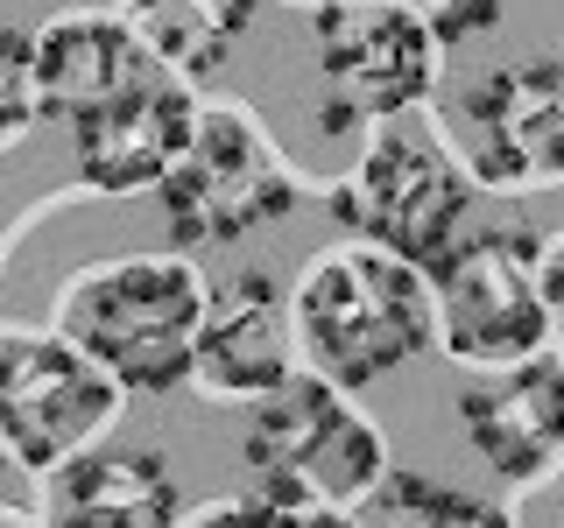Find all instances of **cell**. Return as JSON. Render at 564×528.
<instances>
[{"mask_svg": "<svg viewBox=\"0 0 564 528\" xmlns=\"http://www.w3.org/2000/svg\"><path fill=\"white\" fill-rule=\"evenodd\" d=\"M43 528H184V493L163 451L93 444L43 472Z\"/></svg>", "mask_w": 564, "mask_h": 528, "instance_id": "14", "label": "cell"}, {"mask_svg": "<svg viewBox=\"0 0 564 528\" xmlns=\"http://www.w3.org/2000/svg\"><path fill=\"white\" fill-rule=\"evenodd\" d=\"M191 128H198V92L176 70H155L128 99L70 128V169L99 198H141V190H163L176 155L191 148Z\"/></svg>", "mask_w": 564, "mask_h": 528, "instance_id": "10", "label": "cell"}, {"mask_svg": "<svg viewBox=\"0 0 564 528\" xmlns=\"http://www.w3.org/2000/svg\"><path fill=\"white\" fill-rule=\"evenodd\" d=\"M466 205H473V176L452 163V148H437L431 134L402 128V120L367 134L360 169L332 190V219L352 240L381 246L395 261H416V268H431L458 240Z\"/></svg>", "mask_w": 564, "mask_h": 528, "instance_id": "6", "label": "cell"}, {"mask_svg": "<svg viewBox=\"0 0 564 528\" xmlns=\"http://www.w3.org/2000/svg\"><path fill=\"white\" fill-rule=\"evenodd\" d=\"M163 226L170 246H234L261 226L290 219L304 205L290 163L275 155V141L254 128V113L240 106H198L191 148L176 155V169L163 176Z\"/></svg>", "mask_w": 564, "mask_h": 528, "instance_id": "5", "label": "cell"}, {"mask_svg": "<svg viewBox=\"0 0 564 528\" xmlns=\"http://www.w3.org/2000/svg\"><path fill=\"white\" fill-rule=\"evenodd\" d=\"M43 106H35V29L0 22V155H14L35 134Z\"/></svg>", "mask_w": 564, "mask_h": 528, "instance_id": "17", "label": "cell"}, {"mask_svg": "<svg viewBox=\"0 0 564 528\" xmlns=\"http://www.w3.org/2000/svg\"><path fill=\"white\" fill-rule=\"evenodd\" d=\"M458 430L501 480H543L564 458V360H522L458 387Z\"/></svg>", "mask_w": 564, "mask_h": 528, "instance_id": "13", "label": "cell"}, {"mask_svg": "<svg viewBox=\"0 0 564 528\" xmlns=\"http://www.w3.org/2000/svg\"><path fill=\"white\" fill-rule=\"evenodd\" d=\"M155 70L163 64L128 29V14H113V8H64L50 22H35V106H43V120L78 128L99 106L149 85Z\"/></svg>", "mask_w": 564, "mask_h": 528, "instance_id": "12", "label": "cell"}, {"mask_svg": "<svg viewBox=\"0 0 564 528\" xmlns=\"http://www.w3.org/2000/svg\"><path fill=\"white\" fill-rule=\"evenodd\" d=\"M212 282L191 254H120L64 282L57 339L106 366L128 395H170L191 381Z\"/></svg>", "mask_w": 564, "mask_h": 528, "instance_id": "2", "label": "cell"}, {"mask_svg": "<svg viewBox=\"0 0 564 528\" xmlns=\"http://www.w3.org/2000/svg\"><path fill=\"white\" fill-rule=\"evenodd\" d=\"M0 528H43V521H29L22 507H0Z\"/></svg>", "mask_w": 564, "mask_h": 528, "instance_id": "22", "label": "cell"}, {"mask_svg": "<svg viewBox=\"0 0 564 528\" xmlns=\"http://www.w3.org/2000/svg\"><path fill=\"white\" fill-rule=\"evenodd\" d=\"M240 458L269 501L332 507V515L360 507L395 472L381 430L360 416V402L317 374H296L269 402H254V416L240 430Z\"/></svg>", "mask_w": 564, "mask_h": 528, "instance_id": "3", "label": "cell"}, {"mask_svg": "<svg viewBox=\"0 0 564 528\" xmlns=\"http://www.w3.org/2000/svg\"><path fill=\"white\" fill-rule=\"evenodd\" d=\"M254 8L261 0H128L120 14L149 43V57L191 85L234 57V43L254 29Z\"/></svg>", "mask_w": 564, "mask_h": 528, "instance_id": "15", "label": "cell"}, {"mask_svg": "<svg viewBox=\"0 0 564 528\" xmlns=\"http://www.w3.org/2000/svg\"><path fill=\"white\" fill-rule=\"evenodd\" d=\"M290 324H296V352L311 360V374L360 395V387L388 381L395 366H416L437 345L431 275L416 261H395L360 240L332 246L296 275Z\"/></svg>", "mask_w": 564, "mask_h": 528, "instance_id": "1", "label": "cell"}, {"mask_svg": "<svg viewBox=\"0 0 564 528\" xmlns=\"http://www.w3.org/2000/svg\"><path fill=\"white\" fill-rule=\"evenodd\" d=\"M0 507H22V465H14L8 444H0Z\"/></svg>", "mask_w": 564, "mask_h": 528, "instance_id": "21", "label": "cell"}, {"mask_svg": "<svg viewBox=\"0 0 564 528\" xmlns=\"http://www.w3.org/2000/svg\"><path fill=\"white\" fill-rule=\"evenodd\" d=\"M184 528H360V521L332 515V507H290V501H269V493H240V501L198 507Z\"/></svg>", "mask_w": 564, "mask_h": 528, "instance_id": "18", "label": "cell"}, {"mask_svg": "<svg viewBox=\"0 0 564 528\" xmlns=\"http://www.w3.org/2000/svg\"><path fill=\"white\" fill-rule=\"evenodd\" d=\"M120 387L70 339H0V444L22 472H50L64 458L93 451L120 422Z\"/></svg>", "mask_w": 564, "mask_h": 528, "instance_id": "8", "label": "cell"}, {"mask_svg": "<svg viewBox=\"0 0 564 528\" xmlns=\"http://www.w3.org/2000/svg\"><path fill=\"white\" fill-rule=\"evenodd\" d=\"M431 304H437V345L458 366H522L551 345L543 317V240L529 226H480L458 233L431 261Z\"/></svg>", "mask_w": 564, "mask_h": 528, "instance_id": "4", "label": "cell"}, {"mask_svg": "<svg viewBox=\"0 0 564 528\" xmlns=\"http://www.w3.org/2000/svg\"><path fill=\"white\" fill-rule=\"evenodd\" d=\"M466 128V176L487 190H543L564 184V57H529L487 70L458 92Z\"/></svg>", "mask_w": 564, "mask_h": 528, "instance_id": "9", "label": "cell"}, {"mask_svg": "<svg viewBox=\"0 0 564 528\" xmlns=\"http://www.w3.org/2000/svg\"><path fill=\"white\" fill-rule=\"evenodd\" d=\"M360 528H516V521H508V507L458 493L431 472H388L360 501Z\"/></svg>", "mask_w": 564, "mask_h": 528, "instance_id": "16", "label": "cell"}, {"mask_svg": "<svg viewBox=\"0 0 564 528\" xmlns=\"http://www.w3.org/2000/svg\"><path fill=\"white\" fill-rule=\"evenodd\" d=\"M543 317H551V345L564 360V233L543 240Z\"/></svg>", "mask_w": 564, "mask_h": 528, "instance_id": "20", "label": "cell"}, {"mask_svg": "<svg viewBox=\"0 0 564 528\" xmlns=\"http://www.w3.org/2000/svg\"><path fill=\"white\" fill-rule=\"evenodd\" d=\"M395 8H410V14H423L431 22V35L437 43H473V35H487L494 22H501V0H395Z\"/></svg>", "mask_w": 564, "mask_h": 528, "instance_id": "19", "label": "cell"}, {"mask_svg": "<svg viewBox=\"0 0 564 528\" xmlns=\"http://www.w3.org/2000/svg\"><path fill=\"white\" fill-rule=\"evenodd\" d=\"M311 50L325 78V128H388L437 85V35L395 0H317Z\"/></svg>", "mask_w": 564, "mask_h": 528, "instance_id": "7", "label": "cell"}, {"mask_svg": "<svg viewBox=\"0 0 564 528\" xmlns=\"http://www.w3.org/2000/svg\"><path fill=\"white\" fill-rule=\"evenodd\" d=\"M296 324H290V296L275 275L247 268L234 282L205 296V324L198 352H191V381L212 402H269L282 381H296Z\"/></svg>", "mask_w": 564, "mask_h": 528, "instance_id": "11", "label": "cell"}]
</instances>
